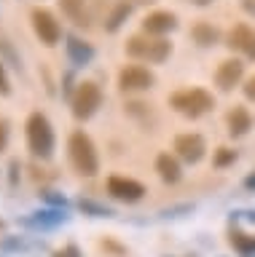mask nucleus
<instances>
[{
  "label": "nucleus",
  "instance_id": "6",
  "mask_svg": "<svg viewBox=\"0 0 255 257\" xmlns=\"http://www.w3.org/2000/svg\"><path fill=\"white\" fill-rule=\"evenodd\" d=\"M156 75L148 67H140V64H126L118 72V88L124 94H137V91H148L153 88Z\"/></svg>",
  "mask_w": 255,
  "mask_h": 257
},
{
  "label": "nucleus",
  "instance_id": "26",
  "mask_svg": "<svg viewBox=\"0 0 255 257\" xmlns=\"http://www.w3.org/2000/svg\"><path fill=\"white\" fill-rule=\"evenodd\" d=\"M244 185H247L250 190H255V174H250V177H247V180H244Z\"/></svg>",
  "mask_w": 255,
  "mask_h": 257
},
{
  "label": "nucleus",
  "instance_id": "3",
  "mask_svg": "<svg viewBox=\"0 0 255 257\" xmlns=\"http://www.w3.org/2000/svg\"><path fill=\"white\" fill-rule=\"evenodd\" d=\"M124 51L132 56V59H142L150 64H161L164 59H169L172 54V43L166 38H156V35H132L126 40Z\"/></svg>",
  "mask_w": 255,
  "mask_h": 257
},
{
  "label": "nucleus",
  "instance_id": "10",
  "mask_svg": "<svg viewBox=\"0 0 255 257\" xmlns=\"http://www.w3.org/2000/svg\"><path fill=\"white\" fill-rule=\"evenodd\" d=\"M242 78H244L242 59H223L215 70V83H218L220 91H231L234 86L242 83Z\"/></svg>",
  "mask_w": 255,
  "mask_h": 257
},
{
  "label": "nucleus",
  "instance_id": "15",
  "mask_svg": "<svg viewBox=\"0 0 255 257\" xmlns=\"http://www.w3.org/2000/svg\"><path fill=\"white\" fill-rule=\"evenodd\" d=\"M67 56H70V62L75 64V67H83V64H89L94 59V48L86 43V40L81 38H75V35H70L67 38Z\"/></svg>",
  "mask_w": 255,
  "mask_h": 257
},
{
  "label": "nucleus",
  "instance_id": "20",
  "mask_svg": "<svg viewBox=\"0 0 255 257\" xmlns=\"http://www.w3.org/2000/svg\"><path fill=\"white\" fill-rule=\"evenodd\" d=\"M231 244H236L242 252H252V249H255V238H244L242 233H236V236L231 238Z\"/></svg>",
  "mask_w": 255,
  "mask_h": 257
},
{
  "label": "nucleus",
  "instance_id": "4",
  "mask_svg": "<svg viewBox=\"0 0 255 257\" xmlns=\"http://www.w3.org/2000/svg\"><path fill=\"white\" fill-rule=\"evenodd\" d=\"M169 104L175 112H180L183 118H202L215 107V96L204 88H180L169 96Z\"/></svg>",
  "mask_w": 255,
  "mask_h": 257
},
{
  "label": "nucleus",
  "instance_id": "22",
  "mask_svg": "<svg viewBox=\"0 0 255 257\" xmlns=\"http://www.w3.org/2000/svg\"><path fill=\"white\" fill-rule=\"evenodd\" d=\"M81 209H83V212H94V217H108L110 214V209L97 206V204H89V201H81Z\"/></svg>",
  "mask_w": 255,
  "mask_h": 257
},
{
  "label": "nucleus",
  "instance_id": "19",
  "mask_svg": "<svg viewBox=\"0 0 255 257\" xmlns=\"http://www.w3.org/2000/svg\"><path fill=\"white\" fill-rule=\"evenodd\" d=\"M234 161H236V153L231 150V148H218V150H215V158H212V164L218 166V169L228 166V164H234Z\"/></svg>",
  "mask_w": 255,
  "mask_h": 257
},
{
  "label": "nucleus",
  "instance_id": "1",
  "mask_svg": "<svg viewBox=\"0 0 255 257\" xmlns=\"http://www.w3.org/2000/svg\"><path fill=\"white\" fill-rule=\"evenodd\" d=\"M67 158L81 177H94L100 172L97 148H94L92 137L86 132H81V128H75V132L67 137Z\"/></svg>",
  "mask_w": 255,
  "mask_h": 257
},
{
  "label": "nucleus",
  "instance_id": "23",
  "mask_svg": "<svg viewBox=\"0 0 255 257\" xmlns=\"http://www.w3.org/2000/svg\"><path fill=\"white\" fill-rule=\"evenodd\" d=\"M54 257H81V252H78L75 244H67L65 249H59V252L54 254Z\"/></svg>",
  "mask_w": 255,
  "mask_h": 257
},
{
  "label": "nucleus",
  "instance_id": "13",
  "mask_svg": "<svg viewBox=\"0 0 255 257\" xmlns=\"http://www.w3.org/2000/svg\"><path fill=\"white\" fill-rule=\"evenodd\" d=\"M62 14L67 16L75 27H89L92 16H89V0H59Z\"/></svg>",
  "mask_w": 255,
  "mask_h": 257
},
{
  "label": "nucleus",
  "instance_id": "2",
  "mask_svg": "<svg viewBox=\"0 0 255 257\" xmlns=\"http://www.w3.org/2000/svg\"><path fill=\"white\" fill-rule=\"evenodd\" d=\"M25 134H27V148L35 158H51L54 156V128L51 120L43 112H30L27 123H25Z\"/></svg>",
  "mask_w": 255,
  "mask_h": 257
},
{
  "label": "nucleus",
  "instance_id": "7",
  "mask_svg": "<svg viewBox=\"0 0 255 257\" xmlns=\"http://www.w3.org/2000/svg\"><path fill=\"white\" fill-rule=\"evenodd\" d=\"M30 22H33V30H35V35L41 38L43 46H57L62 40V27H59L57 16H54L49 8H33Z\"/></svg>",
  "mask_w": 255,
  "mask_h": 257
},
{
  "label": "nucleus",
  "instance_id": "16",
  "mask_svg": "<svg viewBox=\"0 0 255 257\" xmlns=\"http://www.w3.org/2000/svg\"><path fill=\"white\" fill-rule=\"evenodd\" d=\"M156 172L161 177L164 182H178L180 180V161L178 156H172V153H161V156L156 158Z\"/></svg>",
  "mask_w": 255,
  "mask_h": 257
},
{
  "label": "nucleus",
  "instance_id": "24",
  "mask_svg": "<svg viewBox=\"0 0 255 257\" xmlns=\"http://www.w3.org/2000/svg\"><path fill=\"white\" fill-rule=\"evenodd\" d=\"M244 96H247V99H255V75L244 83Z\"/></svg>",
  "mask_w": 255,
  "mask_h": 257
},
{
  "label": "nucleus",
  "instance_id": "21",
  "mask_svg": "<svg viewBox=\"0 0 255 257\" xmlns=\"http://www.w3.org/2000/svg\"><path fill=\"white\" fill-rule=\"evenodd\" d=\"M11 94V80H9V72H6L3 62H0V96H9Z\"/></svg>",
  "mask_w": 255,
  "mask_h": 257
},
{
  "label": "nucleus",
  "instance_id": "29",
  "mask_svg": "<svg viewBox=\"0 0 255 257\" xmlns=\"http://www.w3.org/2000/svg\"><path fill=\"white\" fill-rule=\"evenodd\" d=\"M132 3H140V6H150V3H156V0H132Z\"/></svg>",
  "mask_w": 255,
  "mask_h": 257
},
{
  "label": "nucleus",
  "instance_id": "8",
  "mask_svg": "<svg viewBox=\"0 0 255 257\" xmlns=\"http://www.w3.org/2000/svg\"><path fill=\"white\" fill-rule=\"evenodd\" d=\"M108 193L113 196L116 201H124V204H134L145 196V185L132 180V177H121V174H113L108 177Z\"/></svg>",
  "mask_w": 255,
  "mask_h": 257
},
{
  "label": "nucleus",
  "instance_id": "9",
  "mask_svg": "<svg viewBox=\"0 0 255 257\" xmlns=\"http://www.w3.org/2000/svg\"><path fill=\"white\" fill-rule=\"evenodd\" d=\"M207 153V142L202 134L196 132H186V134H178L175 137V156L188 161V164H199Z\"/></svg>",
  "mask_w": 255,
  "mask_h": 257
},
{
  "label": "nucleus",
  "instance_id": "5",
  "mask_svg": "<svg viewBox=\"0 0 255 257\" xmlns=\"http://www.w3.org/2000/svg\"><path fill=\"white\" fill-rule=\"evenodd\" d=\"M100 104H102V91H100V86L94 83V80H83V83H78L73 99H70L73 115H75L78 120L92 118L94 112L100 110Z\"/></svg>",
  "mask_w": 255,
  "mask_h": 257
},
{
  "label": "nucleus",
  "instance_id": "18",
  "mask_svg": "<svg viewBox=\"0 0 255 257\" xmlns=\"http://www.w3.org/2000/svg\"><path fill=\"white\" fill-rule=\"evenodd\" d=\"M191 38H194L199 46L207 48V46H215V43H218V40H220V32L215 30L210 22H196L194 27H191Z\"/></svg>",
  "mask_w": 255,
  "mask_h": 257
},
{
  "label": "nucleus",
  "instance_id": "14",
  "mask_svg": "<svg viewBox=\"0 0 255 257\" xmlns=\"http://www.w3.org/2000/svg\"><path fill=\"white\" fill-rule=\"evenodd\" d=\"M226 123H228V134L231 137H242V134H247L252 128V115H250L247 107L236 104V107L226 115Z\"/></svg>",
  "mask_w": 255,
  "mask_h": 257
},
{
  "label": "nucleus",
  "instance_id": "27",
  "mask_svg": "<svg viewBox=\"0 0 255 257\" xmlns=\"http://www.w3.org/2000/svg\"><path fill=\"white\" fill-rule=\"evenodd\" d=\"M244 8H247L250 14H255V0H244Z\"/></svg>",
  "mask_w": 255,
  "mask_h": 257
},
{
  "label": "nucleus",
  "instance_id": "12",
  "mask_svg": "<svg viewBox=\"0 0 255 257\" xmlns=\"http://www.w3.org/2000/svg\"><path fill=\"white\" fill-rule=\"evenodd\" d=\"M228 46L242 51L247 59H255V30L250 24H236L228 32Z\"/></svg>",
  "mask_w": 255,
  "mask_h": 257
},
{
  "label": "nucleus",
  "instance_id": "11",
  "mask_svg": "<svg viewBox=\"0 0 255 257\" xmlns=\"http://www.w3.org/2000/svg\"><path fill=\"white\" fill-rule=\"evenodd\" d=\"M175 27H178V16L172 11H153L142 19V32H145V35L164 38L166 32H172Z\"/></svg>",
  "mask_w": 255,
  "mask_h": 257
},
{
  "label": "nucleus",
  "instance_id": "28",
  "mask_svg": "<svg viewBox=\"0 0 255 257\" xmlns=\"http://www.w3.org/2000/svg\"><path fill=\"white\" fill-rule=\"evenodd\" d=\"M186 3H194V6H210L212 0H186Z\"/></svg>",
  "mask_w": 255,
  "mask_h": 257
},
{
  "label": "nucleus",
  "instance_id": "25",
  "mask_svg": "<svg viewBox=\"0 0 255 257\" xmlns=\"http://www.w3.org/2000/svg\"><path fill=\"white\" fill-rule=\"evenodd\" d=\"M6 145H9V128L0 120V150H6Z\"/></svg>",
  "mask_w": 255,
  "mask_h": 257
},
{
  "label": "nucleus",
  "instance_id": "17",
  "mask_svg": "<svg viewBox=\"0 0 255 257\" xmlns=\"http://www.w3.org/2000/svg\"><path fill=\"white\" fill-rule=\"evenodd\" d=\"M132 0H116L113 8H110V14H108V19H105V32H116V30H121V24L129 19V14H132Z\"/></svg>",
  "mask_w": 255,
  "mask_h": 257
}]
</instances>
